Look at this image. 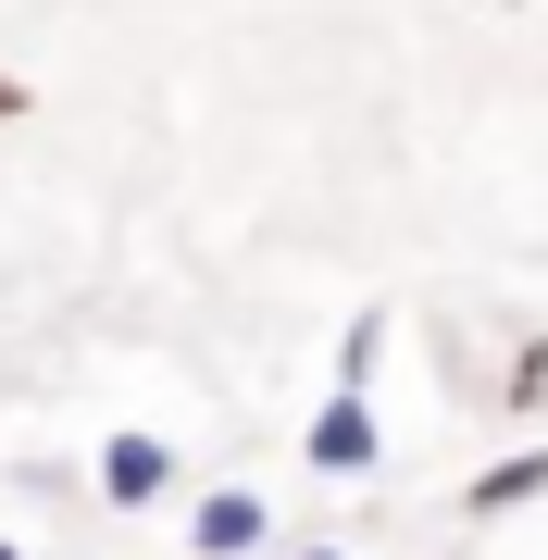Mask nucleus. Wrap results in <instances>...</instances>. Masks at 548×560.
I'll use <instances>...</instances> for the list:
<instances>
[{
    "label": "nucleus",
    "instance_id": "423d86ee",
    "mask_svg": "<svg viewBox=\"0 0 548 560\" xmlns=\"http://www.w3.org/2000/svg\"><path fill=\"white\" fill-rule=\"evenodd\" d=\"M374 361H386V312H349V337H337V386H362V399H374Z\"/></svg>",
    "mask_w": 548,
    "mask_h": 560
},
{
    "label": "nucleus",
    "instance_id": "39448f33",
    "mask_svg": "<svg viewBox=\"0 0 548 560\" xmlns=\"http://www.w3.org/2000/svg\"><path fill=\"white\" fill-rule=\"evenodd\" d=\"M499 411H511V423H548V337H511V361H499Z\"/></svg>",
    "mask_w": 548,
    "mask_h": 560
},
{
    "label": "nucleus",
    "instance_id": "f03ea898",
    "mask_svg": "<svg viewBox=\"0 0 548 560\" xmlns=\"http://www.w3.org/2000/svg\"><path fill=\"white\" fill-rule=\"evenodd\" d=\"M88 486H101V511H163V499H175V436H150V423H125V436H101V460H88Z\"/></svg>",
    "mask_w": 548,
    "mask_h": 560
},
{
    "label": "nucleus",
    "instance_id": "20e7f679",
    "mask_svg": "<svg viewBox=\"0 0 548 560\" xmlns=\"http://www.w3.org/2000/svg\"><path fill=\"white\" fill-rule=\"evenodd\" d=\"M548 499V448H511V460H487V474L462 486V511L474 523H499V511H536Z\"/></svg>",
    "mask_w": 548,
    "mask_h": 560
},
{
    "label": "nucleus",
    "instance_id": "6e6552de",
    "mask_svg": "<svg viewBox=\"0 0 548 560\" xmlns=\"http://www.w3.org/2000/svg\"><path fill=\"white\" fill-rule=\"evenodd\" d=\"M13 113H25V88H13V75H0V125H13Z\"/></svg>",
    "mask_w": 548,
    "mask_h": 560
},
{
    "label": "nucleus",
    "instance_id": "f257e3e1",
    "mask_svg": "<svg viewBox=\"0 0 548 560\" xmlns=\"http://www.w3.org/2000/svg\"><path fill=\"white\" fill-rule=\"evenodd\" d=\"M374 460H386V423H374V399H362V386H337V399L300 423V474H337V486H362Z\"/></svg>",
    "mask_w": 548,
    "mask_h": 560
},
{
    "label": "nucleus",
    "instance_id": "1a4fd4ad",
    "mask_svg": "<svg viewBox=\"0 0 548 560\" xmlns=\"http://www.w3.org/2000/svg\"><path fill=\"white\" fill-rule=\"evenodd\" d=\"M0 560H25V548H13V536H0Z\"/></svg>",
    "mask_w": 548,
    "mask_h": 560
},
{
    "label": "nucleus",
    "instance_id": "0eeeda50",
    "mask_svg": "<svg viewBox=\"0 0 548 560\" xmlns=\"http://www.w3.org/2000/svg\"><path fill=\"white\" fill-rule=\"evenodd\" d=\"M275 560H349V548H325V536H312V548H275Z\"/></svg>",
    "mask_w": 548,
    "mask_h": 560
},
{
    "label": "nucleus",
    "instance_id": "7ed1b4c3",
    "mask_svg": "<svg viewBox=\"0 0 548 560\" xmlns=\"http://www.w3.org/2000/svg\"><path fill=\"white\" fill-rule=\"evenodd\" d=\"M187 560H275V499H263V486L187 499Z\"/></svg>",
    "mask_w": 548,
    "mask_h": 560
},
{
    "label": "nucleus",
    "instance_id": "9d476101",
    "mask_svg": "<svg viewBox=\"0 0 548 560\" xmlns=\"http://www.w3.org/2000/svg\"><path fill=\"white\" fill-rule=\"evenodd\" d=\"M436 560H462V548H436Z\"/></svg>",
    "mask_w": 548,
    "mask_h": 560
}]
</instances>
